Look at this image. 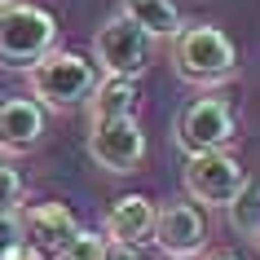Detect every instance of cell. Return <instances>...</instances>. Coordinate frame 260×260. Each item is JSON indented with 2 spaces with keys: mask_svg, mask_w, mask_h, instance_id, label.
Masks as SVG:
<instances>
[{
  "mask_svg": "<svg viewBox=\"0 0 260 260\" xmlns=\"http://www.w3.org/2000/svg\"><path fill=\"white\" fill-rule=\"evenodd\" d=\"M154 40L123 14H110L93 36V62L102 75H119V80H141L150 71Z\"/></svg>",
  "mask_w": 260,
  "mask_h": 260,
  "instance_id": "5b68a950",
  "label": "cell"
},
{
  "mask_svg": "<svg viewBox=\"0 0 260 260\" xmlns=\"http://www.w3.org/2000/svg\"><path fill=\"white\" fill-rule=\"evenodd\" d=\"M5 5H14V0H0V9H5Z\"/></svg>",
  "mask_w": 260,
  "mask_h": 260,
  "instance_id": "ffe728a7",
  "label": "cell"
},
{
  "mask_svg": "<svg viewBox=\"0 0 260 260\" xmlns=\"http://www.w3.org/2000/svg\"><path fill=\"white\" fill-rule=\"evenodd\" d=\"M150 243L164 251L168 260H194L207 247V216L194 199H177V203H164L159 216H154V234Z\"/></svg>",
  "mask_w": 260,
  "mask_h": 260,
  "instance_id": "ba28073f",
  "label": "cell"
},
{
  "mask_svg": "<svg viewBox=\"0 0 260 260\" xmlns=\"http://www.w3.org/2000/svg\"><path fill=\"white\" fill-rule=\"evenodd\" d=\"M18 225H22V238H27L31 247H40L44 256H57V251L84 230L80 216H75L67 203H53V199L18 207Z\"/></svg>",
  "mask_w": 260,
  "mask_h": 260,
  "instance_id": "9c48e42d",
  "label": "cell"
},
{
  "mask_svg": "<svg viewBox=\"0 0 260 260\" xmlns=\"http://www.w3.org/2000/svg\"><path fill=\"white\" fill-rule=\"evenodd\" d=\"M172 67L194 88H216L238 75V49L216 22H185L172 36Z\"/></svg>",
  "mask_w": 260,
  "mask_h": 260,
  "instance_id": "6da1fadb",
  "label": "cell"
},
{
  "mask_svg": "<svg viewBox=\"0 0 260 260\" xmlns=\"http://www.w3.org/2000/svg\"><path fill=\"white\" fill-rule=\"evenodd\" d=\"M22 247H27V238H22L18 212H0V260H14Z\"/></svg>",
  "mask_w": 260,
  "mask_h": 260,
  "instance_id": "2e32d148",
  "label": "cell"
},
{
  "mask_svg": "<svg viewBox=\"0 0 260 260\" xmlns=\"http://www.w3.org/2000/svg\"><path fill=\"white\" fill-rule=\"evenodd\" d=\"M225 212H230V225L238 234H247V238L260 243V181H247L243 190H238V199H234Z\"/></svg>",
  "mask_w": 260,
  "mask_h": 260,
  "instance_id": "5bb4252c",
  "label": "cell"
},
{
  "mask_svg": "<svg viewBox=\"0 0 260 260\" xmlns=\"http://www.w3.org/2000/svg\"><path fill=\"white\" fill-rule=\"evenodd\" d=\"M88 159H93L102 172H115V177L137 172L141 159H146V133H141L137 115L88 123Z\"/></svg>",
  "mask_w": 260,
  "mask_h": 260,
  "instance_id": "52a82bcc",
  "label": "cell"
},
{
  "mask_svg": "<svg viewBox=\"0 0 260 260\" xmlns=\"http://www.w3.org/2000/svg\"><path fill=\"white\" fill-rule=\"evenodd\" d=\"M154 216H159V207H154V199H146V194H123V199H115L106 212V238L110 247H123V251H133V247L150 243L154 234Z\"/></svg>",
  "mask_w": 260,
  "mask_h": 260,
  "instance_id": "8fae6325",
  "label": "cell"
},
{
  "mask_svg": "<svg viewBox=\"0 0 260 260\" xmlns=\"http://www.w3.org/2000/svg\"><path fill=\"white\" fill-rule=\"evenodd\" d=\"M119 14L133 18L150 40H172V36L185 27L177 0H119Z\"/></svg>",
  "mask_w": 260,
  "mask_h": 260,
  "instance_id": "4fadbf2b",
  "label": "cell"
},
{
  "mask_svg": "<svg viewBox=\"0 0 260 260\" xmlns=\"http://www.w3.org/2000/svg\"><path fill=\"white\" fill-rule=\"evenodd\" d=\"M22 207V177L14 164L0 159V212H18Z\"/></svg>",
  "mask_w": 260,
  "mask_h": 260,
  "instance_id": "e0dca14e",
  "label": "cell"
},
{
  "mask_svg": "<svg viewBox=\"0 0 260 260\" xmlns=\"http://www.w3.org/2000/svg\"><path fill=\"white\" fill-rule=\"evenodd\" d=\"M57 49V18L31 0H14L0 9V67L31 71Z\"/></svg>",
  "mask_w": 260,
  "mask_h": 260,
  "instance_id": "3957f363",
  "label": "cell"
},
{
  "mask_svg": "<svg viewBox=\"0 0 260 260\" xmlns=\"http://www.w3.org/2000/svg\"><path fill=\"white\" fill-rule=\"evenodd\" d=\"M141 93L137 80H119V75H102V84L88 97V123H106V119H128L137 115Z\"/></svg>",
  "mask_w": 260,
  "mask_h": 260,
  "instance_id": "7c38bea8",
  "label": "cell"
},
{
  "mask_svg": "<svg viewBox=\"0 0 260 260\" xmlns=\"http://www.w3.org/2000/svg\"><path fill=\"white\" fill-rule=\"evenodd\" d=\"M110 260H141L137 251H123V247H115V251H110Z\"/></svg>",
  "mask_w": 260,
  "mask_h": 260,
  "instance_id": "ac0fdd59",
  "label": "cell"
},
{
  "mask_svg": "<svg viewBox=\"0 0 260 260\" xmlns=\"http://www.w3.org/2000/svg\"><path fill=\"white\" fill-rule=\"evenodd\" d=\"M44 106L36 97H0V154L22 159L44 141Z\"/></svg>",
  "mask_w": 260,
  "mask_h": 260,
  "instance_id": "30bf717a",
  "label": "cell"
},
{
  "mask_svg": "<svg viewBox=\"0 0 260 260\" xmlns=\"http://www.w3.org/2000/svg\"><path fill=\"white\" fill-rule=\"evenodd\" d=\"M110 238L106 234H97V230H80L75 238H71L62 251H57V260H110Z\"/></svg>",
  "mask_w": 260,
  "mask_h": 260,
  "instance_id": "9a60e30c",
  "label": "cell"
},
{
  "mask_svg": "<svg viewBox=\"0 0 260 260\" xmlns=\"http://www.w3.org/2000/svg\"><path fill=\"white\" fill-rule=\"evenodd\" d=\"M181 181H185V194H190L194 203L230 207L251 177H247V168L238 164L230 150H207V154H190V159H185Z\"/></svg>",
  "mask_w": 260,
  "mask_h": 260,
  "instance_id": "8992f818",
  "label": "cell"
},
{
  "mask_svg": "<svg viewBox=\"0 0 260 260\" xmlns=\"http://www.w3.org/2000/svg\"><path fill=\"white\" fill-rule=\"evenodd\" d=\"M27 84H31V97H36L44 110L67 115V110L88 106L93 88L102 84V71H97L93 57L71 53V49H53L44 62H36V67L27 71Z\"/></svg>",
  "mask_w": 260,
  "mask_h": 260,
  "instance_id": "7a4b0ae2",
  "label": "cell"
},
{
  "mask_svg": "<svg viewBox=\"0 0 260 260\" xmlns=\"http://www.w3.org/2000/svg\"><path fill=\"white\" fill-rule=\"evenodd\" d=\"M234 137H238V115H234L230 97H220V93L190 97L172 119V141L185 159L207 154V150H225Z\"/></svg>",
  "mask_w": 260,
  "mask_h": 260,
  "instance_id": "277c9868",
  "label": "cell"
},
{
  "mask_svg": "<svg viewBox=\"0 0 260 260\" xmlns=\"http://www.w3.org/2000/svg\"><path fill=\"white\" fill-rule=\"evenodd\" d=\"M212 260H238V256H230V251H216V256H212Z\"/></svg>",
  "mask_w": 260,
  "mask_h": 260,
  "instance_id": "d6986e66",
  "label": "cell"
}]
</instances>
